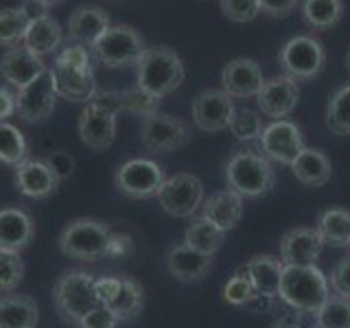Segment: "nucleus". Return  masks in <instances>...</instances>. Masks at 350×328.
I'll list each match as a JSON object with an SVG mask.
<instances>
[{
  "label": "nucleus",
  "instance_id": "obj_53",
  "mask_svg": "<svg viewBox=\"0 0 350 328\" xmlns=\"http://www.w3.org/2000/svg\"><path fill=\"white\" fill-rule=\"evenodd\" d=\"M273 328H287V326H273Z\"/></svg>",
  "mask_w": 350,
  "mask_h": 328
},
{
  "label": "nucleus",
  "instance_id": "obj_42",
  "mask_svg": "<svg viewBox=\"0 0 350 328\" xmlns=\"http://www.w3.org/2000/svg\"><path fill=\"white\" fill-rule=\"evenodd\" d=\"M57 64L68 66V68L75 70H81V72H92V59H90V53H88L85 46L81 44H68L57 57H55Z\"/></svg>",
  "mask_w": 350,
  "mask_h": 328
},
{
  "label": "nucleus",
  "instance_id": "obj_49",
  "mask_svg": "<svg viewBox=\"0 0 350 328\" xmlns=\"http://www.w3.org/2000/svg\"><path fill=\"white\" fill-rule=\"evenodd\" d=\"M20 11L27 16L29 22H36V20H42L49 16V5L42 3V0H22Z\"/></svg>",
  "mask_w": 350,
  "mask_h": 328
},
{
  "label": "nucleus",
  "instance_id": "obj_52",
  "mask_svg": "<svg viewBox=\"0 0 350 328\" xmlns=\"http://www.w3.org/2000/svg\"><path fill=\"white\" fill-rule=\"evenodd\" d=\"M346 68H348V72H350V51H348V55H346Z\"/></svg>",
  "mask_w": 350,
  "mask_h": 328
},
{
  "label": "nucleus",
  "instance_id": "obj_2",
  "mask_svg": "<svg viewBox=\"0 0 350 328\" xmlns=\"http://www.w3.org/2000/svg\"><path fill=\"white\" fill-rule=\"evenodd\" d=\"M226 184L230 191L247 200L267 195L276 184V171L265 153L256 149H237L226 162Z\"/></svg>",
  "mask_w": 350,
  "mask_h": 328
},
{
  "label": "nucleus",
  "instance_id": "obj_9",
  "mask_svg": "<svg viewBox=\"0 0 350 328\" xmlns=\"http://www.w3.org/2000/svg\"><path fill=\"white\" fill-rule=\"evenodd\" d=\"M191 127L186 120L156 112L147 118H142L140 125V142L149 153H169L178 151L189 145Z\"/></svg>",
  "mask_w": 350,
  "mask_h": 328
},
{
  "label": "nucleus",
  "instance_id": "obj_11",
  "mask_svg": "<svg viewBox=\"0 0 350 328\" xmlns=\"http://www.w3.org/2000/svg\"><path fill=\"white\" fill-rule=\"evenodd\" d=\"M234 109L237 107L232 96L219 90V87H206L193 98L191 105L193 123L206 134H219V131L228 129Z\"/></svg>",
  "mask_w": 350,
  "mask_h": 328
},
{
  "label": "nucleus",
  "instance_id": "obj_18",
  "mask_svg": "<svg viewBox=\"0 0 350 328\" xmlns=\"http://www.w3.org/2000/svg\"><path fill=\"white\" fill-rule=\"evenodd\" d=\"M79 136L85 147L105 151L116 138V114L90 101L79 116Z\"/></svg>",
  "mask_w": 350,
  "mask_h": 328
},
{
  "label": "nucleus",
  "instance_id": "obj_7",
  "mask_svg": "<svg viewBox=\"0 0 350 328\" xmlns=\"http://www.w3.org/2000/svg\"><path fill=\"white\" fill-rule=\"evenodd\" d=\"M278 62L293 81H309L326 68V49L313 36H295L282 44Z\"/></svg>",
  "mask_w": 350,
  "mask_h": 328
},
{
  "label": "nucleus",
  "instance_id": "obj_23",
  "mask_svg": "<svg viewBox=\"0 0 350 328\" xmlns=\"http://www.w3.org/2000/svg\"><path fill=\"white\" fill-rule=\"evenodd\" d=\"M33 234H36V226L27 210L16 206L0 208V251L20 254L31 243Z\"/></svg>",
  "mask_w": 350,
  "mask_h": 328
},
{
  "label": "nucleus",
  "instance_id": "obj_46",
  "mask_svg": "<svg viewBox=\"0 0 350 328\" xmlns=\"http://www.w3.org/2000/svg\"><path fill=\"white\" fill-rule=\"evenodd\" d=\"M120 289V276H101L94 278V293L98 304H112V300L116 298V293Z\"/></svg>",
  "mask_w": 350,
  "mask_h": 328
},
{
  "label": "nucleus",
  "instance_id": "obj_40",
  "mask_svg": "<svg viewBox=\"0 0 350 328\" xmlns=\"http://www.w3.org/2000/svg\"><path fill=\"white\" fill-rule=\"evenodd\" d=\"M118 94H120V105H123V109L138 114L140 118H147L151 114L160 112V109H158V103H160L158 98H153L151 94H147L138 85L129 87V90L118 92Z\"/></svg>",
  "mask_w": 350,
  "mask_h": 328
},
{
  "label": "nucleus",
  "instance_id": "obj_26",
  "mask_svg": "<svg viewBox=\"0 0 350 328\" xmlns=\"http://www.w3.org/2000/svg\"><path fill=\"white\" fill-rule=\"evenodd\" d=\"M245 269L252 278V284L258 295L265 298H278L280 278H282V260L269 254H256L245 262Z\"/></svg>",
  "mask_w": 350,
  "mask_h": 328
},
{
  "label": "nucleus",
  "instance_id": "obj_25",
  "mask_svg": "<svg viewBox=\"0 0 350 328\" xmlns=\"http://www.w3.org/2000/svg\"><path fill=\"white\" fill-rule=\"evenodd\" d=\"M291 171L295 175V180L311 189H320V186L328 184L333 175V164L328 160V156L320 149L304 147L300 151V156L293 160Z\"/></svg>",
  "mask_w": 350,
  "mask_h": 328
},
{
  "label": "nucleus",
  "instance_id": "obj_32",
  "mask_svg": "<svg viewBox=\"0 0 350 328\" xmlns=\"http://www.w3.org/2000/svg\"><path fill=\"white\" fill-rule=\"evenodd\" d=\"M109 311L116 315L118 322H129L142 311V287L129 276H120V289L112 304H107Z\"/></svg>",
  "mask_w": 350,
  "mask_h": 328
},
{
  "label": "nucleus",
  "instance_id": "obj_12",
  "mask_svg": "<svg viewBox=\"0 0 350 328\" xmlns=\"http://www.w3.org/2000/svg\"><path fill=\"white\" fill-rule=\"evenodd\" d=\"M55 101H57V94H55L53 74L49 68L33 83L18 90L16 112L22 120H25V123L42 125V123H46V120L51 118V114L55 112Z\"/></svg>",
  "mask_w": 350,
  "mask_h": 328
},
{
  "label": "nucleus",
  "instance_id": "obj_3",
  "mask_svg": "<svg viewBox=\"0 0 350 328\" xmlns=\"http://www.w3.org/2000/svg\"><path fill=\"white\" fill-rule=\"evenodd\" d=\"M328 295H331L328 278L317 265H311V267L284 265L278 298L284 304H289L293 311L315 315L320 311V306L326 302Z\"/></svg>",
  "mask_w": 350,
  "mask_h": 328
},
{
  "label": "nucleus",
  "instance_id": "obj_47",
  "mask_svg": "<svg viewBox=\"0 0 350 328\" xmlns=\"http://www.w3.org/2000/svg\"><path fill=\"white\" fill-rule=\"evenodd\" d=\"M300 0H258L260 14H265L269 18H284L298 7Z\"/></svg>",
  "mask_w": 350,
  "mask_h": 328
},
{
  "label": "nucleus",
  "instance_id": "obj_27",
  "mask_svg": "<svg viewBox=\"0 0 350 328\" xmlns=\"http://www.w3.org/2000/svg\"><path fill=\"white\" fill-rule=\"evenodd\" d=\"M64 42V29L57 20H53L51 16L29 22V29L25 33V40L22 44L36 53L38 57H44V55H51L59 49V44Z\"/></svg>",
  "mask_w": 350,
  "mask_h": 328
},
{
  "label": "nucleus",
  "instance_id": "obj_24",
  "mask_svg": "<svg viewBox=\"0 0 350 328\" xmlns=\"http://www.w3.org/2000/svg\"><path fill=\"white\" fill-rule=\"evenodd\" d=\"M202 217L219 230H224V232H230V230L237 228L241 217H243V197L230 189L219 191L208 197V200H204Z\"/></svg>",
  "mask_w": 350,
  "mask_h": 328
},
{
  "label": "nucleus",
  "instance_id": "obj_48",
  "mask_svg": "<svg viewBox=\"0 0 350 328\" xmlns=\"http://www.w3.org/2000/svg\"><path fill=\"white\" fill-rule=\"evenodd\" d=\"M134 251V241L129 234H116L112 232L109 238V247H107V258H125Z\"/></svg>",
  "mask_w": 350,
  "mask_h": 328
},
{
  "label": "nucleus",
  "instance_id": "obj_43",
  "mask_svg": "<svg viewBox=\"0 0 350 328\" xmlns=\"http://www.w3.org/2000/svg\"><path fill=\"white\" fill-rule=\"evenodd\" d=\"M328 287H331L337 295L350 298V254L339 260L333 267V271L328 273Z\"/></svg>",
  "mask_w": 350,
  "mask_h": 328
},
{
  "label": "nucleus",
  "instance_id": "obj_44",
  "mask_svg": "<svg viewBox=\"0 0 350 328\" xmlns=\"http://www.w3.org/2000/svg\"><path fill=\"white\" fill-rule=\"evenodd\" d=\"M116 324L118 320H116V315L109 311V306L98 304L96 309L88 311L77 326L79 328H116Z\"/></svg>",
  "mask_w": 350,
  "mask_h": 328
},
{
  "label": "nucleus",
  "instance_id": "obj_14",
  "mask_svg": "<svg viewBox=\"0 0 350 328\" xmlns=\"http://www.w3.org/2000/svg\"><path fill=\"white\" fill-rule=\"evenodd\" d=\"M300 101V87L298 81H293L287 74H278L265 79L262 87L256 94V103L258 109L267 118L273 120H282L287 118Z\"/></svg>",
  "mask_w": 350,
  "mask_h": 328
},
{
  "label": "nucleus",
  "instance_id": "obj_35",
  "mask_svg": "<svg viewBox=\"0 0 350 328\" xmlns=\"http://www.w3.org/2000/svg\"><path fill=\"white\" fill-rule=\"evenodd\" d=\"M313 317L315 328H350V298L331 293Z\"/></svg>",
  "mask_w": 350,
  "mask_h": 328
},
{
  "label": "nucleus",
  "instance_id": "obj_4",
  "mask_svg": "<svg viewBox=\"0 0 350 328\" xmlns=\"http://www.w3.org/2000/svg\"><path fill=\"white\" fill-rule=\"evenodd\" d=\"M53 300L57 306L64 322L79 324L81 317L98 306L96 293H94V276L81 269L64 271L55 280L53 287Z\"/></svg>",
  "mask_w": 350,
  "mask_h": 328
},
{
  "label": "nucleus",
  "instance_id": "obj_41",
  "mask_svg": "<svg viewBox=\"0 0 350 328\" xmlns=\"http://www.w3.org/2000/svg\"><path fill=\"white\" fill-rule=\"evenodd\" d=\"M219 5H221L224 16L232 22H239V25L252 22L260 14L258 0H219Z\"/></svg>",
  "mask_w": 350,
  "mask_h": 328
},
{
  "label": "nucleus",
  "instance_id": "obj_10",
  "mask_svg": "<svg viewBox=\"0 0 350 328\" xmlns=\"http://www.w3.org/2000/svg\"><path fill=\"white\" fill-rule=\"evenodd\" d=\"M164 171L158 162L149 158H131L123 162L114 173L116 189L131 200H149L156 197L164 184Z\"/></svg>",
  "mask_w": 350,
  "mask_h": 328
},
{
  "label": "nucleus",
  "instance_id": "obj_1",
  "mask_svg": "<svg viewBox=\"0 0 350 328\" xmlns=\"http://www.w3.org/2000/svg\"><path fill=\"white\" fill-rule=\"evenodd\" d=\"M184 77L186 70L180 55L169 46H147L136 64V85L158 101L178 90Z\"/></svg>",
  "mask_w": 350,
  "mask_h": 328
},
{
  "label": "nucleus",
  "instance_id": "obj_28",
  "mask_svg": "<svg viewBox=\"0 0 350 328\" xmlns=\"http://www.w3.org/2000/svg\"><path fill=\"white\" fill-rule=\"evenodd\" d=\"M38 322V304L29 295L0 298V328H36Z\"/></svg>",
  "mask_w": 350,
  "mask_h": 328
},
{
  "label": "nucleus",
  "instance_id": "obj_30",
  "mask_svg": "<svg viewBox=\"0 0 350 328\" xmlns=\"http://www.w3.org/2000/svg\"><path fill=\"white\" fill-rule=\"evenodd\" d=\"M224 241H226L224 230H219L211 221H206L204 217L195 219L184 232V245L202 251V254H206V256H215L217 251L221 249Z\"/></svg>",
  "mask_w": 350,
  "mask_h": 328
},
{
  "label": "nucleus",
  "instance_id": "obj_38",
  "mask_svg": "<svg viewBox=\"0 0 350 328\" xmlns=\"http://www.w3.org/2000/svg\"><path fill=\"white\" fill-rule=\"evenodd\" d=\"M254 295H256V289H254V284H252V278H250V273L243 265L232 278L226 282L224 300L232 306H247L252 300H254Z\"/></svg>",
  "mask_w": 350,
  "mask_h": 328
},
{
  "label": "nucleus",
  "instance_id": "obj_8",
  "mask_svg": "<svg viewBox=\"0 0 350 328\" xmlns=\"http://www.w3.org/2000/svg\"><path fill=\"white\" fill-rule=\"evenodd\" d=\"M158 202L171 217H193L204 204V184L193 173H175L164 180L158 191Z\"/></svg>",
  "mask_w": 350,
  "mask_h": 328
},
{
  "label": "nucleus",
  "instance_id": "obj_13",
  "mask_svg": "<svg viewBox=\"0 0 350 328\" xmlns=\"http://www.w3.org/2000/svg\"><path fill=\"white\" fill-rule=\"evenodd\" d=\"M260 151L265 153L267 160H273L284 167H291L293 160L300 156L304 149V140L300 129L295 127L291 120H271L265 125L262 134L258 138Z\"/></svg>",
  "mask_w": 350,
  "mask_h": 328
},
{
  "label": "nucleus",
  "instance_id": "obj_34",
  "mask_svg": "<svg viewBox=\"0 0 350 328\" xmlns=\"http://www.w3.org/2000/svg\"><path fill=\"white\" fill-rule=\"evenodd\" d=\"M326 127L335 136H350V83L339 87L328 101Z\"/></svg>",
  "mask_w": 350,
  "mask_h": 328
},
{
  "label": "nucleus",
  "instance_id": "obj_22",
  "mask_svg": "<svg viewBox=\"0 0 350 328\" xmlns=\"http://www.w3.org/2000/svg\"><path fill=\"white\" fill-rule=\"evenodd\" d=\"M167 271L180 282H197L213 269V256H206L184 243L171 245L164 256Z\"/></svg>",
  "mask_w": 350,
  "mask_h": 328
},
{
  "label": "nucleus",
  "instance_id": "obj_50",
  "mask_svg": "<svg viewBox=\"0 0 350 328\" xmlns=\"http://www.w3.org/2000/svg\"><path fill=\"white\" fill-rule=\"evenodd\" d=\"M16 112V94L9 92L7 87H0V123Z\"/></svg>",
  "mask_w": 350,
  "mask_h": 328
},
{
  "label": "nucleus",
  "instance_id": "obj_37",
  "mask_svg": "<svg viewBox=\"0 0 350 328\" xmlns=\"http://www.w3.org/2000/svg\"><path fill=\"white\" fill-rule=\"evenodd\" d=\"M228 129L237 140L252 142V140L260 138L265 125H262V118H260L258 112H254V109H247V107H241V109H234L232 120H230Z\"/></svg>",
  "mask_w": 350,
  "mask_h": 328
},
{
  "label": "nucleus",
  "instance_id": "obj_16",
  "mask_svg": "<svg viewBox=\"0 0 350 328\" xmlns=\"http://www.w3.org/2000/svg\"><path fill=\"white\" fill-rule=\"evenodd\" d=\"M324 241L315 228H293L280 238V260L291 267H311L320 258Z\"/></svg>",
  "mask_w": 350,
  "mask_h": 328
},
{
  "label": "nucleus",
  "instance_id": "obj_39",
  "mask_svg": "<svg viewBox=\"0 0 350 328\" xmlns=\"http://www.w3.org/2000/svg\"><path fill=\"white\" fill-rule=\"evenodd\" d=\"M25 278V262L16 251H0V293L14 291Z\"/></svg>",
  "mask_w": 350,
  "mask_h": 328
},
{
  "label": "nucleus",
  "instance_id": "obj_20",
  "mask_svg": "<svg viewBox=\"0 0 350 328\" xmlns=\"http://www.w3.org/2000/svg\"><path fill=\"white\" fill-rule=\"evenodd\" d=\"M112 27L105 9L96 5H81L77 7L66 25V33L75 44H81L85 49H92L94 44L105 36V31Z\"/></svg>",
  "mask_w": 350,
  "mask_h": 328
},
{
  "label": "nucleus",
  "instance_id": "obj_29",
  "mask_svg": "<svg viewBox=\"0 0 350 328\" xmlns=\"http://www.w3.org/2000/svg\"><path fill=\"white\" fill-rule=\"evenodd\" d=\"M315 230L320 232L324 245H350V210H346V208H326L317 215Z\"/></svg>",
  "mask_w": 350,
  "mask_h": 328
},
{
  "label": "nucleus",
  "instance_id": "obj_31",
  "mask_svg": "<svg viewBox=\"0 0 350 328\" xmlns=\"http://www.w3.org/2000/svg\"><path fill=\"white\" fill-rule=\"evenodd\" d=\"M302 18L315 31H326L344 18V0H304Z\"/></svg>",
  "mask_w": 350,
  "mask_h": 328
},
{
  "label": "nucleus",
  "instance_id": "obj_51",
  "mask_svg": "<svg viewBox=\"0 0 350 328\" xmlns=\"http://www.w3.org/2000/svg\"><path fill=\"white\" fill-rule=\"evenodd\" d=\"M42 3H46L49 7H53V5H59V3H64V0H42Z\"/></svg>",
  "mask_w": 350,
  "mask_h": 328
},
{
  "label": "nucleus",
  "instance_id": "obj_33",
  "mask_svg": "<svg viewBox=\"0 0 350 328\" xmlns=\"http://www.w3.org/2000/svg\"><path fill=\"white\" fill-rule=\"evenodd\" d=\"M29 156V142L22 131L3 120L0 123V162L9 164V167H18Z\"/></svg>",
  "mask_w": 350,
  "mask_h": 328
},
{
  "label": "nucleus",
  "instance_id": "obj_21",
  "mask_svg": "<svg viewBox=\"0 0 350 328\" xmlns=\"http://www.w3.org/2000/svg\"><path fill=\"white\" fill-rule=\"evenodd\" d=\"M51 74H53L55 94L66 98V101L90 103L98 92L94 72H81V70H75V68H68V66L55 62L51 68Z\"/></svg>",
  "mask_w": 350,
  "mask_h": 328
},
{
  "label": "nucleus",
  "instance_id": "obj_19",
  "mask_svg": "<svg viewBox=\"0 0 350 328\" xmlns=\"http://www.w3.org/2000/svg\"><path fill=\"white\" fill-rule=\"evenodd\" d=\"M14 184L22 195L31 197V200H46L59 189L62 182L44 160L27 158L14 167Z\"/></svg>",
  "mask_w": 350,
  "mask_h": 328
},
{
  "label": "nucleus",
  "instance_id": "obj_17",
  "mask_svg": "<svg viewBox=\"0 0 350 328\" xmlns=\"http://www.w3.org/2000/svg\"><path fill=\"white\" fill-rule=\"evenodd\" d=\"M221 90L232 98H252L265 83L258 62L250 57L230 59L221 70Z\"/></svg>",
  "mask_w": 350,
  "mask_h": 328
},
{
  "label": "nucleus",
  "instance_id": "obj_5",
  "mask_svg": "<svg viewBox=\"0 0 350 328\" xmlns=\"http://www.w3.org/2000/svg\"><path fill=\"white\" fill-rule=\"evenodd\" d=\"M112 230L98 219L81 217L62 230L59 249L66 256L77 260H98L107 256Z\"/></svg>",
  "mask_w": 350,
  "mask_h": 328
},
{
  "label": "nucleus",
  "instance_id": "obj_6",
  "mask_svg": "<svg viewBox=\"0 0 350 328\" xmlns=\"http://www.w3.org/2000/svg\"><path fill=\"white\" fill-rule=\"evenodd\" d=\"M147 44L140 33L129 25H112L98 40L92 53L105 68H129L145 55Z\"/></svg>",
  "mask_w": 350,
  "mask_h": 328
},
{
  "label": "nucleus",
  "instance_id": "obj_45",
  "mask_svg": "<svg viewBox=\"0 0 350 328\" xmlns=\"http://www.w3.org/2000/svg\"><path fill=\"white\" fill-rule=\"evenodd\" d=\"M44 162L49 164V167L53 169V173L57 175V180L64 182L66 178H70L72 171H75V160L70 153H66V151H53L49 153L46 158H44Z\"/></svg>",
  "mask_w": 350,
  "mask_h": 328
},
{
  "label": "nucleus",
  "instance_id": "obj_36",
  "mask_svg": "<svg viewBox=\"0 0 350 328\" xmlns=\"http://www.w3.org/2000/svg\"><path fill=\"white\" fill-rule=\"evenodd\" d=\"M27 29H29V20L20 11V7L0 9V46L5 49L18 46L25 40Z\"/></svg>",
  "mask_w": 350,
  "mask_h": 328
},
{
  "label": "nucleus",
  "instance_id": "obj_15",
  "mask_svg": "<svg viewBox=\"0 0 350 328\" xmlns=\"http://www.w3.org/2000/svg\"><path fill=\"white\" fill-rule=\"evenodd\" d=\"M46 70H49V66L44 64V59L38 57L36 53H31L25 44L7 49L3 53V57H0V74H3V79L14 85L16 90L27 87Z\"/></svg>",
  "mask_w": 350,
  "mask_h": 328
}]
</instances>
